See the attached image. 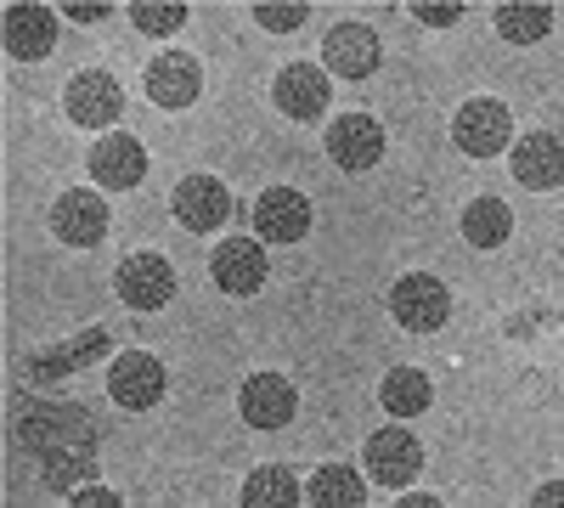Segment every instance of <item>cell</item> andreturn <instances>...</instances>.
I'll list each match as a JSON object with an SVG mask.
<instances>
[{
    "instance_id": "obj_1",
    "label": "cell",
    "mask_w": 564,
    "mask_h": 508,
    "mask_svg": "<svg viewBox=\"0 0 564 508\" xmlns=\"http://www.w3.org/2000/svg\"><path fill=\"white\" fill-rule=\"evenodd\" d=\"M452 142H457L468 159H497V153H508V142H513V114H508V102H497V97H468V102L452 114Z\"/></svg>"
},
{
    "instance_id": "obj_2",
    "label": "cell",
    "mask_w": 564,
    "mask_h": 508,
    "mask_svg": "<svg viewBox=\"0 0 564 508\" xmlns=\"http://www.w3.org/2000/svg\"><path fill=\"white\" fill-rule=\"evenodd\" d=\"M390 316L401 322L406 334H441L452 316V289L430 271H406L401 283L390 289Z\"/></svg>"
},
{
    "instance_id": "obj_3",
    "label": "cell",
    "mask_w": 564,
    "mask_h": 508,
    "mask_svg": "<svg viewBox=\"0 0 564 508\" xmlns=\"http://www.w3.org/2000/svg\"><path fill=\"white\" fill-rule=\"evenodd\" d=\"M63 114L79 125V130H108L124 119V85L108 74V68H85L68 79L63 90Z\"/></svg>"
},
{
    "instance_id": "obj_4",
    "label": "cell",
    "mask_w": 564,
    "mask_h": 508,
    "mask_svg": "<svg viewBox=\"0 0 564 508\" xmlns=\"http://www.w3.org/2000/svg\"><path fill=\"white\" fill-rule=\"evenodd\" d=\"M379 63H384L379 29H367V23H334V29H327V40H322V68L327 74L361 85V79L379 74Z\"/></svg>"
},
{
    "instance_id": "obj_5",
    "label": "cell",
    "mask_w": 564,
    "mask_h": 508,
    "mask_svg": "<svg viewBox=\"0 0 564 508\" xmlns=\"http://www.w3.org/2000/svg\"><path fill=\"white\" fill-rule=\"evenodd\" d=\"M209 271H215V289L231 294V300H254L271 277V255L260 238H226L215 255H209Z\"/></svg>"
},
{
    "instance_id": "obj_6",
    "label": "cell",
    "mask_w": 564,
    "mask_h": 508,
    "mask_svg": "<svg viewBox=\"0 0 564 508\" xmlns=\"http://www.w3.org/2000/svg\"><path fill=\"white\" fill-rule=\"evenodd\" d=\"M367 475L390 486V491H406L417 475H423V446L417 435H406L401 424H384L367 435Z\"/></svg>"
},
{
    "instance_id": "obj_7",
    "label": "cell",
    "mask_w": 564,
    "mask_h": 508,
    "mask_svg": "<svg viewBox=\"0 0 564 508\" xmlns=\"http://www.w3.org/2000/svg\"><path fill=\"white\" fill-rule=\"evenodd\" d=\"M164 390H170V379H164V361H159V356H148V350H124V356H113V367H108V396H113L124 412H148V407H159Z\"/></svg>"
},
{
    "instance_id": "obj_8",
    "label": "cell",
    "mask_w": 564,
    "mask_h": 508,
    "mask_svg": "<svg viewBox=\"0 0 564 508\" xmlns=\"http://www.w3.org/2000/svg\"><path fill=\"white\" fill-rule=\"evenodd\" d=\"M113 289H119V300H124L130 311H164V305L175 300V271H170L164 255L141 249V255H124Z\"/></svg>"
},
{
    "instance_id": "obj_9",
    "label": "cell",
    "mask_w": 564,
    "mask_h": 508,
    "mask_svg": "<svg viewBox=\"0 0 564 508\" xmlns=\"http://www.w3.org/2000/svg\"><path fill=\"white\" fill-rule=\"evenodd\" d=\"M108 204H102V193H85V187H68V193H57V204H52V233H57V244H68V249H97L102 238H108Z\"/></svg>"
},
{
    "instance_id": "obj_10",
    "label": "cell",
    "mask_w": 564,
    "mask_h": 508,
    "mask_svg": "<svg viewBox=\"0 0 564 508\" xmlns=\"http://www.w3.org/2000/svg\"><path fill=\"white\" fill-rule=\"evenodd\" d=\"M327 97H334V85H327V68H316V63H289L271 79V102H276L282 119L311 125V119L327 114Z\"/></svg>"
},
{
    "instance_id": "obj_11",
    "label": "cell",
    "mask_w": 564,
    "mask_h": 508,
    "mask_svg": "<svg viewBox=\"0 0 564 508\" xmlns=\"http://www.w3.org/2000/svg\"><path fill=\"white\" fill-rule=\"evenodd\" d=\"M327 159H334L339 170L361 175L372 164H384V125L372 114H345L327 125Z\"/></svg>"
},
{
    "instance_id": "obj_12",
    "label": "cell",
    "mask_w": 564,
    "mask_h": 508,
    "mask_svg": "<svg viewBox=\"0 0 564 508\" xmlns=\"http://www.w3.org/2000/svg\"><path fill=\"white\" fill-rule=\"evenodd\" d=\"M238 412H243L249 430H282V424H294V412H300V390L282 374H249L243 390H238Z\"/></svg>"
},
{
    "instance_id": "obj_13",
    "label": "cell",
    "mask_w": 564,
    "mask_h": 508,
    "mask_svg": "<svg viewBox=\"0 0 564 508\" xmlns=\"http://www.w3.org/2000/svg\"><path fill=\"white\" fill-rule=\"evenodd\" d=\"M85 170L97 175V187L102 193H130V187H141L148 181V148L135 142V136H102L97 148H90V159H85Z\"/></svg>"
},
{
    "instance_id": "obj_14",
    "label": "cell",
    "mask_w": 564,
    "mask_h": 508,
    "mask_svg": "<svg viewBox=\"0 0 564 508\" xmlns=\"http://www.w3.org/2000/svg\"><path fill=\"white\" fill-rule=\"evenodd\" d=\"M7 57L18 63H40V57H52L57 52V29L63 18L52 7H34V0H18V7H7Z\"/></svg>"
},
{
    "instance_id": "obj_15",
    "label": "cell",
    "mask_w": 564,
    "mask_h": 508,
    "mask_svg": "<svg viewBox=\"0 0 564 508\" xmlns=\"http://www.w3.org/2000/svg\"><path fill=\"white\" fill-rule=\"evenodd\" d=\"M508 170L520 187L531 193H553L558 181H564V148H558V130H531L520 136V142L508 148Z\"/></svg>"
},
{
    "instance_id": "obj_16",
    "label": "cell",
    "mask_w": 564,
    "mask_h": 508,
    "mask_svg": "<svg viewBox=\"0 0 564 508\" xmlns=\"http://www.w3.org/2000/svg\"><path fill=\"white\" fill-rule=\"evenodd\" d=\"M170 209H175V220L186 226V233H215V226H226V215H231V193L215 175H186L175 187V198H170Z\"/></svg>"
},
{
    "instance_id": "obj_17",
    "label": "cell",
    "mask_w": 564,
    "mask_h": 508,
    "mask_svg": "<svg viewBox=\"0 0 564 508\" xmlns=\"http://www.w3.org/2000/svg\"><path fill=\"white\" fill-rule=\"evenodd\" d=\"M254 233L260 244H300L311 233V204L294 187H265L254 204Z\"/></svg>"
},
{
    "instance_id": "obj_18",
    "label": "cell",
    "mask_w": 564,
    "mask_h": 508,
    "mask_svg": "<svg viewBox=\"0 0 564 508\" xmlns=\"http://www.w3.org/2000/svg\"><path fill=\"white\" fill-rule=\"evenodd\" d=\"M204 90V63L193 52H164L148 63V97L159 108H193Z\"/></svg>"
},
{
    "instance_id": "obj_19",
    "label": "cell",
    "mask_w": 564,
    "mask_h": 508,
    "mask_svg": "<svg viewBox=\"0 0 564 508\" xmlns=\"http://www.w3.org/2000/svg\"><path fill=\"white\" fill-rule=\"evenodd\" d=\"M113 339H108V328H85L68 350H45V356H29V367L23 374L29 379H68V374H79V367H90V361H102V350H108Z\"/></svg>"
},
{
    "instance_id": "obj_20",
    "label": "cell",
    "mask_w": 564,
    "mask_h": 508,
    "mask_svg": "<svg viewBox=\"0 0 564 508\" xmlns=\"http://www.w3.org/2000/svg\"><path fill=\"white\" fill-rule=\"evenodd\" d=\"M379 401H384L390 419H417V412L435 401V385H430V374H417V367H390L384 385H379Z\"/></svg>"
},
{
    "instance_id": "obj_21",
    "label": "cell",
    "mask_w": 564,
    "mask_h": 508,
    "mask_svg": "<svg viewBox=\"0 0 564 508\" xmlns=\"http://www.w3.org/2000/svg\"><path fill=\"white\" fill-rule=\"evenodd\" d=\"M513 233V209L502 198H475L463 209V244L468 249H502Z\"/></svg>"
},
{
    "instance_id": "obj_22",
    "label": "cell",
    "mask_w": 564,
    "mask_h": 508,
    "mask_svg": "<svg viewBox=\"0 0 564 508\" xmlns=\"http://www.w3.org/2000/svg\"><path fill=\"white\" fill-rule=\"evenodd\" d=\"M305 497L316 508H361L367 502V480L356 469H345V464H327V469H316V480L305 486Z\"/></svg>"
},
{
    "instance_id": "obj_23",
    "label": "cell",
    "mask_w": 564,
    "mask_h": 508,
    "mask_svg": "<svg viewBox=\"0 0 564 508\" xmlns=\"http://www.w3.org/2000/svg\"><path fill=\"white\" fill-rule=\"evenodd\" d=\"M497 34L508 40V45H536V40H547L553 34V7H520V0H508V7H497Z\"/></svg>"
},
{
    "instance_id": "obj_24",
    "label": "cell",
    "mask_w": 564,
    "mask_h": 508,
    "mask_svg": "<svg viewBox=\"0 0 564 508\" xmlns=\"http://www.w3.org/2000/svg\"><path fill=\"white\" fill-rule=\"evenodd\" d=\"M294 502H300V486L282 464H260L243 480V508H294Z\"/></svg>"
},
{
    "instance_id": "obj_25",
    "label": "cell",
    "mask_w": 564,
    "mask_h": 508,
    "mask_svg": "<svg viewBox=\"0 0 564 508\" xmlns=\"http://www.w3.org/2000/svg\"><path fill=\"white\" fill-rule=\"evenodd\" d=\"M130 23L141 34H175V29H186V7H181V0H135Z\"/></svg>"
},
{
    "instance_id": "obj_26",
    "label": "cell",
    "mask_w": 564,
    "mask_h": 508,
    "mask_svg": "<svg viewBox=\"0 0 564 508\" xmlns=\"http://www.w3.org/2000/svg\"><path fill=\"white\" fill-rule=\"evenodd\" d=\"M305 18H311L305 0H282V7H276V0H260V7H254V23L271 29V34H294V29H305Z\"/></svg>"
},
{
    "instance_id": "obj_27",
    "label": "cell",
    "mask_w": 564,
    "mask_h": 508,
    "mask_svg": "<svg viewBox=\"0 0 564 508\" xmlns=\"http://www.w3.org/2000/svg\"><path fill=\"white\" fill-rule=\"evenodd\" d=\"M108 0H74V7H63V18L68 23H108Z\"/></svg>"
},
{
    "instance_id": "obj_28",
    "label": "cell",
    "mask_w": 564,
    "mask_h": 508,
    "mask_svg": "<svg viewBox=\"0 0 564 508\" xmlns=\"http://www.w3.org/2000/svg\"><path fill=\"white\" fill-rule=\"evenodd\" d=\"M412 18L423 29H452V23H463V7H412Z\"/></svg>"
},
{
    "instance_id": "obj_29",
    "label": "cell",
    "mask_w": 564,
    "mask_h": 508,
    "mask_svg": "<svg viewBox=\"0 0 564 508\" xmlns=\"http://www.w3.org/2000/svg\"><path fill=\"white\" fill-rule=\"evenodd\" d=\"M68 502H74V508H119V497H113L108 486H85V491H68Z\"/></svg>"
},
{
    "instance_id": "obj_30",
    "label": "cell",
    "mask_w": 564,
    "mask_h": 508,
    "mask_svg": "<svg viewBox=\"0 0 564 508\" xmlns=\"http://www.w3.org/2000/svg\"><path fill=\"white\" fill-rule=\"evenodd\" d=\"M401 508H441V497H435V491H412V486H406V491H401Z\"/></svg>"
}]
</instances>
